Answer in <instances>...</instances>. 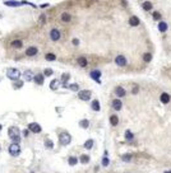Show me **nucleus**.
I'll list each match as a JSON object with an SVG mask.
<instances>
[{
  "label": "nucleus",
  "mask_w": 171,
  "mask_h": 173,
  "mask_svg": "<svg viewBox=\"0 0 171 173\" xmlns=\"http://www.w3.org/2000/svg\"><path fill=\"white\" fill-rule=\"evenodd\" d=\"M100 76H101V71H98V70H93V71H91V78H92V79H95L97 83H101V81H100Z\"/></svg>",
  "instance_id": "nucleus-12"
},
{
  "label": "nucleus",
  "mask_w": 171,
  "mask_h": 173,
  "mask_svg": "<svg viewBox=\"0 0 171 173\" xmlns=\"http://www.w3.org/2000/svg\"><path fill=\"white\" fill-rule=\"evenodd\" d=\"M59 141H60L61 145H69L70 141H72V136H70L66 131L60 132V134H59Z\"/></svg>",
  "instance_id": "nucleus-1"
},
{
  "label": "nucleus",
  "mask_w": 171,
  "mask_h": 173,
  "mask_svg": "<svg viewBox=\"0 0 171 173\" xmlns=\"http://www.w3.org/2000/svg\"><path fill=\"white\" fill-rule=\"evenodd\" d=\"M46 7H49V4H41V8H46Z\"/></svg>",
  "instance_id": "nucleus-45"
},
{
  "label": "nucleus",
  "mask_w": 171,
  "mask_h": 173,
  "mask_svg": "<svg viewBox=\"0 0 171 173\" xmlns=\"http://www.w3.org/2000/svg\"><path fill=\"white\" fill-rule=\"evenodd\" d=\"M45 59H46V60H47V61H55V60H56V56H55V55H54V54H46V55H45Z\"/></svg>",
  "instance_id": "nucleus-26"
},
{
  "label": "nucleus",
  "mask_w": 171,
  "mask_h": 173,
  "mask_svg": "<svg viewBox=\"0 0 171 173\" xmlns=\"http://www.w3.org/2000/svg\"><path fill=\"white\" fill-rule=\"evenodd\" d=\"M4 5H7V7H19V5H22V3L14 1V0H8V1H4Z\"/></svg>",
  "instance_id": "nucleus-15"
},
{
  "label": "nucleus",
  "mask_w": 171,
  "mask_h": 173,
  "mask_svg": "<svg viewBox=\"0 0 171 173\" xmlns=\"http://www.w3.org/2000/svg\"><path fill=\"white\" fill-rule=\"evenodd\" d=\"M78 97L82 101H88L91 98V92L89 91H81V92H78Z\"/></svg>",
  "instance_id": "nucleus-4"
},
{
  "label": "nucleus",
  "mask_w": 171,
  "mask_h": 173,
  "mask_svg": "<svg viewBox=\"0 0 171 173\" xmlns=\"http://www.w3.org/2000/svg\"><path fill=\"white\" fill-rule=\"evenodd\" d=\"M22 85H23V81H18V80H17V83H14V84H13V87H14L15 89H18V88H21Z\"/></svg>",
  "instance_id": "nucleus-32"
},
{
  "label": "nucleus",
  "mask_w": 171,
  "mask_h": 173,
  "mask_svg": "<svg viewBox=\"0 0 171 173\" xmlns=\"http://www.w3.org/2000/svg\"><path fill=\"white\" fill-rule=\"evenodd\" d=\"M143 9L147 10V12L151 10V9H152V4H151L149 1H144V3H143Z\"/></svg>",
  "instance_id": "nucleus-27"
},
{
  "label": "nucleus",
  "mask_w": 171,
  "mask_h": 173,
  "mask_svg": "<svg viewBox=\"0 0 171 173\" xmlns=\"http://www.w3.org/2000/svg\"><path fill=\"white\" fill-rule=\"evenodd\" d=\"M40 22H41V23H46V17H45L44 14L40 17Z\"/></svg>",
  "instance_id": "nucleus-40"
},
{
  "label": "nucleus",
  "mask_w": 171,
  "mask_h": 173,
  "mask_svg": "<svg viewBox=\"0 0 171 173\" xmlns=\"http://www.w3.org/2000/svg\"><path fill=\"white\" fill-rule=\"evenodd\" d=\"M7 75H8V78L10 80H18L19 76H21V71L18 69H9L8 73H7Z\"/></svg>",
  "instance_id": "nucleus-2"
},
{
  "label": "nucleus",
  "mask_w": 171,
  "mask_h": 173,
  "mask_svg": "<svg viewBox=\"0 0 171 173\" xmlns=\"http://www.w3.org/2000/svg\"><path fill=\"white\" fill-rule=\"evenodd\" d=\"M133 93H138V88H137V87H134V89H133Z\"/></svg>",
  "instance_id": "nucleus-44"
},
{
  "label": "nucleus",
  "mask_w": 171,
  "mask_h": 173,
  "mask_svg": "<svg viewBox=\"0 0 171 173\" xmlns=\"http://www.w3.org/2000/svg\"><path fill=\"white\" fill-rule=\"evenodd\" d=\"M37 48L36 47H28L27 48V51H26V55L27 56H35V55H37Z\"/></svg>",
  "instance_id": "nucleus-13"
},
{
  "label": "nucleus",
  "mask_w": 171,
  "mask_h": 173,
  "mask_svg": "<svg viewBox=\"0 0 171 173\" xmlns=\"http://www.w3.org/2000/svg\"><path fill=\"white\" fill-rule=\"evenodd\" d=\"M92 146H93V140H92V139H89V140H87V141H86L84 143V148L86 149H92Z\"/></svg>",
  "instance_id": "nucleus-25"
},
{
  "label": "nucleus",
  "mask_w": 171,
  "mask_h": 173,
  "mask_svg": "<svg viewBox=\"0 0 171 173\" xmlns=\"http://www.w3.org/2000/svg\"><path fill=\"white\" fill-rule=\"evenodd\" d=\"M59 87H60V81L58 80V79H52V80L50 81V89L51 91H56Z\"/></svg>",
  "instance_id": "nucleus-10"
},
{
  "label": "nucleus",
  "mask_w": 171,
  "mask_h": 173,
  "mask_svg": "<svg viewBox=\"0 0 171 173\" xmlns=\"http://www.w3.org/2000/svg\"><path fill=\"white\" fill-rule=\"evenodd\" d=\"M45 145H46V148H49V149H51V148H52V141L47 139V140L45 141Z\"/></svg>",
  "instance_id": "nucleus-34"
},
{
  "label": "nucleus",
  "mask_w": 171,
  "mask_h": 173,
  "mask_svg": "<svg viewBox=\"0 0 171 173\" xmlns=\"http://www.w3.org/2000/svg\"><path fill=\"white\" fill-rule=\"evenodd\" d=\"M12 140H13V143H15V144H19V141H21V136H19V135H18V136H14Z\"/></svg>",
  "instance_id": "nucleus-38"
},
{
  "label": "nucleus",
  "mask_w": 171,
  "mask_h": 173,
  "mask_svg": "<svg viewBox=\"0 0 171 173\" xmlns=\"http://www.w3.org/2000/svg\"><path fill=\"white\" fill-rule=\"evenodd\" d=\"M68 163H69L70 165H74V164H77V163H78V159H77L75 157H69V159H68Z\"/></svg>",
  "instance_id": "nucleus-28"
},
{
  "label": "nucleus",
  "mask_w": 171,
  "mask_h": 173,
  "mask_svg": "<svg viewBox=\"0 0 171 173\" xmlns=\"http://www.w3.org/2000/svg\"><path fill=\"white\" fill-rule=\"evenodd\" d=\"M79 125H81V127H83V129H87V127L89 126V122H88V120H82L79 122Z\"/></svg>",
  "instance_id": "nucleus-29"
},
{
  "label": "nucleus",
  "mask_w": 171,
  "mask_h": 173,
  "mask_svg": "<svg viewBox=\"0 0 171 173\" xmlns=\"http://www.w3.org/2000/svg\"><path fill=\"white\" fill-rule=\"evenodd\" d=\"M158 29L161 32H166L167 31V24L165 23V22H160L158 23Z\"/></svg>",
  "instance_id": "nucleus-22"
},
{
  "label": "nucleus",
  "mask_w": 171,
  "mask_h": 173,
  "mask_svg": "<svg viewBox=\"0 0 171 173\" xmlns=\"http://www.w3.org/2000/svg\"><path fill=\"white\" fill-rule=\"evenodd\" d=\"M123 107V103L120 99H115V101H112V108L115 110V111H120Z\"/></svg>",
  "instance_id": "nucleus-11"
},
{
  "label": "nucleus",
  "mask_w": 171,
  "mask_h": 173,
  "mask_svg": "<svg viewBox=\"0 0 171 173\" xmlns=\"http://www.w3.org/2000/svg\"><path fill=\"white\" fill-rule=\"evenodd\" d=\"M109 163H110V162H109V159H107L106 157H105V158L102 159V164H103L105 167H106V165H109Z\"/></svg>",
  "instance_id": "nucleus-39"
},
{
  "label": "nucleus",
  "mask_w": 171,
  "mask_h": 173,
  "mask_svg": "<svg viewBox=\"0 0 171 173\" xmlns=\"http://www.w3.org/2000/svg\"><path fill=\"white\" fill-rule=\"evenodd\" d=\"M28 132H29L28 130H25V131H23V135H25V136H27V135H28Z\"/></svg>",
  "instance_id": "nucleus-43"
},
{
  "label": "nucleus",
  "mask_w": 171,
  "mask_h": 173,
  "mask_svg": "<svg viewBox=\"0 0 171 173\" xmlns=\"http://www.w3.org/2000/svg\"><path fill=\"white\" fill-rule=\"evenodd\" d=\"M100 108H101V107H100V102H98L97 99H95V101L92 102V110H93V111H96V112H98V111H100Z\"/></svg>",
  "instance_id": "nucleus-21"
},
{
  "label": "nucleus",
  "mask_w": 171,
  "mask_h": 173,
  "mask_svg": "<svg viewBox=\"0 0 171 173\" xmlns=\"http://www.w3.org/2000/svg\"><path fill=\"white\" fill-rule=\"evenodd\" d=\"M115 94H116L118 97H124L126 93H125V89H124L123 87H116V88H115Z\"/></svg>",
  "instance_id": "nucleus-16"
},
{
  "label": "nucleus",
  "mask_w": 171,
  "mask_h": 173,
  "mask_svg": "<svg viewBox=\"0 0 171 173\" xmlns=\"http://www.w3.org/2000/svg\"><path fill=\"white\" fill-rule=\"evenodd\" d=\"M72 43H73L74 46H77V45H79V41H78L77 38H73V41H72Z\"/></svg>",
  "instance_id": "nucleus-42"
},
{
  "label": "nucleus",
  "mask_w": 171,
  "mask_h": 173,
  "mask_svg": "<svg viewBox=\"0 0 171 173\" xmlns=\"http://www.w3.org/2000/svg\"><path fill=\"white\" fill-rule=\"evenodd\" d=\"M50 38H51V41H59V38H60V32H59L58 29H51V31H50Z\"/></svg>",
  "instance_id": "nucleus-6"
},
{
  "label": "nucleus",
  "mask_w": 171,
  "mask_h": 173,
  "mask_svg": "<svg viewBox=\"0 0 171 173\" xmlns=\"http://www.w3.org/2000/svg\"><path fill=\"white\" fill-rule=\"evenodd\" d=\"M1 129H3V126H1V125H0V131H1Z\"/></svg>",
  "instance_id": "nucleus-46"
},
{
  "label": "nucleus",
  "mask_w": 171,
  "mask_h": 173,
  "mask_svg": "<svg viewBox=\"0 0 171 173\" xmlns=\"http://www.w3.org/2000/svg\"><path fill=\"white\" fill-rule=\"evenodd\" d=\"M9 153H10L12 155H14V157L19 155V153H21V146H19V144H15V143L10 144V146H9Z\"/></svg>",
  "instance_id": "nucleus-3"
},
{
  "label": "nucleus",
  "mask_w": 171,
  "mask_h": 173,
  "mask_svg": "<svg viewBox=\"0 0 171 173\" xmlns=\"http://www.w3.org/2000/svg\"><path fill=\"white\" fill-rule=\"evenodd\" d=\"M144 61H146V62H149V61H151V59H152V56H151V55H149V54H144Z\"/></svg>",
  "instance_id": "nucleus-35"
},
{
  "label": "nucleus",
  "mask_w": 171,
  "mask_h": 173,
  "mask_svg": "<svg viewBox=\"0 0 171 173\" xmlns=\"http://www.w3.org/2000/svg\"><path fill=\"white\" fill-rule=\"evenodd\" d=\"M129 24L133 25V27H137V25H139V19H138L137 17H132V18L129 19Z\"/></svg>",
  "instance_id": "nucleus-20"
},
{
  "label": "nucleus",
  "mask_w": 171,
  "mask_h": 173,
  "mask_svg": "<svg viewBox=\"0 0 171 173\" xmlns=\"http://www.w3.org/2000/svg\"><path fill=\"white\" fill-rule=\"evenodd\" d=\"M123 161H124V162H129V161H130V155H124V157H123Z\"/></svg>",
  "instance_id": "nucleus-41"
},
{
  "label": "nucleus",
  "mask_w": 171,
  "mask_h": 173,
  "mask_svg": "<svg viewBox=\"0 0 171 173\" xmlns=\"http://www.w3.org/2000/svg\"><path fill=\"white\" fill-rule=\"evenodd\" d=\"M153 19H155V21H160V19H161V14H160L158 12H155L153 13Z\"/></svg>",
  "instance_id": "nucleus-33"
},
{
  "label": "nucleus",
  "mask_w": 171,
  "mask_h": 173,
  "mask_svg": "<svg viewBox=\"0 0 171 173\" xmlns=\"http://www.w3.org/2000/svg\"><path fill=\"white\" fill-rule=\"evenodd\" d=\"M70 19H72V15L69 13H63L61 14V22L68 23V22H70Z\"/></svg>",
  "instance_id": "nucleus-17"
},
{
  "label": "nucleus",
  "mask_w": 171,
  "mask_h": 173,
  "mask_svg": "<svg viewBox=\"0 0 171 173\" xmlns=\"http://www.w3.org/2000/svg\"><path fill=\"white\" fill-rule=\"evenodd\" d=\"M81 162H82V163H88V162H89V157H88V155H82V157H81Z\"/></svg>",
  "instance_id": "nucleus-31"
},
{
  "label": "nucleus",
  "mask_w": 171,
  "mask_h": 173,
  "mask_svg": "<svg viewBox=\"0 0 171 173\" xmlns=\"http://www.w3.org/2000/svg\"><path fill=\"white\" fill-rule=\"evenodd\" d=\"M161 102L162 103H169L170 102V95L167 93H162L161 94Z\"/></svg>",
  "instance_id": "nucleus-19"
},
{
  "label": "nucleus",
  "mask_w": 171,
  "mask_h": 173,
  "mask_svg": "<svg viewBox=\"0 0 171 173\" xmlns=\"http://www.w3.org/2000/svg\"><path fill=\"white\" fill-rule=\"evenodd\" d=\"M77 62H78V65L79 66H82V68H86L87 66V59L83 57V56H81V57H78V60H77Z\"/></svg>",
  "instance_id": "nucleus-18"
},
{
  "label": "nucleus",
  "mask_w": 171,
  "mask_h": 173,
  "mask_svg": "<svg viewBox=\"0 0 171 173\" xmlns=\"http://www.w3.org/2000/svg\"><path fill=\"white\" fill-rule=\"evenodd\" d=\"M12 45H13V47H15V48H21L22 45H23V42H22L21 40H15V41L12 42Z\"/></svg>",
  "instance_id": "nucleus-23"
},
{
  "label": "nucleus",
  "mask_w": 171,
  "mask_h": 173,
  "mask_svg": "<svg viewBox=\"0 0 171 173\" xmlns=\"http://www.w3.org/2000/svg\"><path fill=\"white\" fill-rule=\"evenodd\" d=\"M8 134H9V136L12 139L14 138V136H18V135H19V129L17 126H12L9 129V132H8Z\"/></svg>",
  "instance_id": "nucleus-8"
},
{
  "label": "nucleus",
  "mask_w": 171,
  "mask_h": 173,
  "mask_svg": "<svg viewBox=\"0 0 171 173\" xmlns=\"http://www.w3.org/2000/svg\"><path fill=\"white\" fill-rule=\"evenodd\" d=\"M45 76H50V75H52V70L51 69H45Z\"/></svg>",
  "instance_id": "nucleus-37"
},
{
  "label": "nucleus",
  "mask_w": 171,
  "mask_h": 173,
  "mask_svg": "<svg viewBox=\"0 0 171 173\" xmlns=\"http://www.w3.org/2000/svg\"><path fill=\"white\" fill-rule=\"evenodd\" d=\"M115 62L119 66H125L126 65V59L124 57L123 55H119V56H116V59H115Z\"/></svg>",
  "instance_id": "nucleus-7"
},
{
  "label": "nucleus",
  "mask_w": 171,
  "mask_h": 173,
  "mask_svg": "<svg viewBox=\"0 0 171 173\" xmlns=\"http://www.w3.org/2000/svg\"><path fill=\"white\" fill-rule=\"evenodd\" d=\"M33 81H35V83H37L38 85L44 84V81H45L44 74H36V75H35V78H33Z\"/></svg>",
  "instance_id": "nucleus-9"
},
{
  "label": "nucleus",
  "mask_w": 171,
  "mask_h": 173,
  "mask_svg": "<svg viewBox=\"0 0 171 173\" xmlns=\"http://www.w3.org/2000/svg\"><path fill=\"white\" fill-rule=\"evenodd\" d=\"M70 91H73V92H77L78 89H79V87H78V84H70L69 87H68Z\"/></svg>",
  "instance_id": "nucleus-30"
},
{
  "label": "nucleus",
  "mask_w": 171,
  "mask_h": 173,
  "mask_svg": "<svg viewBox=\"0 0 171 173\" xmlns=\"http://www.w3.org/2000/svg\"><path fill=\"white\" fill-rule=\"evenodd\" d=\"M110 122H111V125L112 126H116L118 125V122H119V118H118V116H111L110 117Z\"/></svg>",
  "instance_id": "nucleus-24"
},
{
  "label": "nucleus",
  "mask_w": 171,
  "mask_h": 173,
  "mask_svg": "<svg viewBox=\"0 0 171 173\" xmlns=\"http://www.w3.org/2000/svg\"><path fill=\"white\" fill-rule=\"evenodd\" d=\"M125 138L128 139V140H132V139H133V134H132L130 131H126V134H125Z\"/></svg>",
  "instance_id": "nucleus-36"
},
{
  "label": "nucleus",
  "mask_w": 171,
  "mask_h": 173,
  "mask_svg": "<svg viewBox=\"0 0 171 173\" xmlns=\"http://www.w3.org/2000/svg\"><path fill=\"white\" fill-rule=\"evenodd\" d=\"M28 130L29 131H32V132H35V134H38V132H41V126L38 125V124H36V122H32V124H29L28 125Z\"/></svg>",
  "instance_id": "nucleus-5"
},
{
  "label": "nucleus",
  "mask_w": 171,
  "mask_h": 173,
  "mask_svg": "<svg viewBox=\"0 0 171 173\" xmlns=\"http://www.w3.org/2000/svg\"><path fill=\"white\" fill-rule=\"evenodd\" d=\"M33 78H35V74L32 73V71H25V80L26 81H32L33 80Z\"/></svg>",
  "instance_id": "nucleus-14"
}]
</instances>
